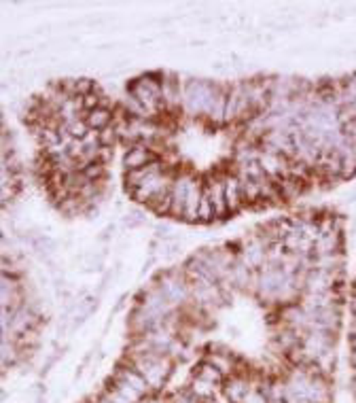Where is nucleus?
Listing matches in <instances>:
<instances>
[{"instance_id":"obj_11","label":"nucleus","mask_w":356,"mask_h":403,"mask_svg":"<svg viewBox=\"0 0 356 403\" xmlns=\"http://www.w3.org/2000/svg\"><path fill=\"white\" fill-rule=\"evenodd\" d=\"M240 179V197H242V204H255L257 199H261V183L253 181L244 175H235Z\"/></svg>"},{"instance_id":"obj_7","label":"nucleus","mask_w":356,"mask_h":403,"mask_svg":"<svg viewBox=\"0 0 356 403\" xmlns=\"http://www.w3.org/2000/svg\"><path fill=\"white\" fill-rule=\"evenodd\" d=\"M223 185H225V202H227V210H229L231 215L240 213V210L244 208L242 197H240V179H237V177H227V179L223 181Z\"/></svg>"},{"instance_id":"obj_5","label":"nucleus","mask_w":356,"mask_h":403,"mask_svg":"<svg viewBox=\"0 0 356 403\" xmlns=\"http://www.w3.org/2000/svg\"><path fill=\"white\" fill-rule=\"evenodd\" d=\"M191 181H193V177L183 175V177H176L172 183L170 195H172V215L174 217H185V202H187Z\"/></svg>"},{"instance_id":"obj_1","label":"nucleus","mask_w":356,"mask_h":403,"mask_svg":"<svg viewBox=\"0 0 356 403\" xmlns=\"http://www.w3.org/2000/svg\"><path fill=\"white\" fill-rule=\"evenodd\" d=\"M217 92H219L217 83L191 79L183 88V108L189 115H208V108H210Z\"/></svg>"},{"instance_id":"obj_4","label":"nucleus","mask_w":356,"mask_h":403,"mask_svg":"<svg viewBox=\"0 0 356 403\" xmlns=\"http://www.w3.org/2000/svg\"><path fill=\"white\" fill-rule=\"evenodd\" d=\"M161 100H164V106L168 108L183 106V85L176 75H170V72L161 75Z\"/></svg>"},{"instance_id":"obj_8","label":"nucleus","mask_w":356,"mask_h":403,"mask_svg":"<svg viewBox=\"0 0 356 403\" xmlns=\"http://www.w3.org/2000/svg\"><path fill=\"white\" fill-rule=\"evenodd\" d=\"M204 191H206V187H201V183L197 179H193L191 187H189V193H187V202H185V219L187 221H197V213H199Z\"/></svg>"},{"instance_id":"obj_10","label":"nucleus","mask_w":356,"mask_h":403,"mask_svg":"<svg viewBox=\"0 0 356 403\" xmlns=\"http://www.w3.org/2000/svg\"><path fill=\"white\" fill-rule=\"evenodd\" d=\"M83 117H85L89 130L102 132V130H106V128L110 126V121H112V112H110V108H106V106H98V108H94V110H87V112L83 115Z\"/></svg>"},{"instance_id":"obj_13","label":"nucleus","mask_w":356,"mask_h":403,"mask_svg":"<svg viewBox=\"0 0 356 403\" xmlns=\"http://www.w3.org/2000/svg\"><path fill=\"white\" fill-rule=\"evenodd\" d=\"M81 172H83L85 179L89 183H100L104 179V175H106V168H104L102 161H94V164H87Z\"/></svg>"},{"instance_id":"obj_2","label":"nucleus","mask_w":356,"mask_h":403,"mask_svg":"<svg viewBox=\"0 0 356 403\" xmlns=\"http://www.w3.org/2000/svg\"><path fill=\"white\" fill-rule=\"evenodd\" d=\"M172 183H174V179L168 175V172H161V175H155L148 181H144L138 189L132 191V195L138 202H144V204H153L155 199H159V197L170 193Z\"/></svg>"},{"instance_id":"obj_14","label":"nucleus","mask_w":356,"mask_h":403,"mask_svg":"<svg viewBox=\"0 0 356 403\" xmlns=\"http://www.w3.org/2000/svg\"><path fill=\"white\" fill-rule=\"evenodd\" d=\"M215 217L217 215H215V208H212V202H210V197H208V193L204 191L201 204H199V213H197V221L208 223V221H212Z\"/></svg>"},{"instance_id":"obj_9","label":"nucleus","mask_w":356,"mask_h":403,"mask_svg":"<svg viewBox=\"0 0 356 403\" xmlns=\"http://www.w3.org/2000/svg\"><path fill=\"white\" fill-rule=\"evenodd\" d=\"M206 193H208V197H210V202H212V208H215L217 217H223V215L229 213L227 210V202H225V185L221 181L212 179L210 183L206 185Z\"/></svg>"},{"instance_id":"obj_6","label":"nucleus","mask_w":356,"mask_h":403,"mask_svg":"<svg viewBox=\"0 0 356 403\" xmlns=\"http://www.w3.org/2000/svg\"><path fill=\"white\" fill-rule=\"evenodd\" d=\"M153 161H157V155H155L151 149H148V147H144V145H134V147L126 153V157H123V166H126L128 172H130V170L144 168V166L153 164Z\"/></svg>"},{"instance_id":"obj_12","label":"nucleus","mask_w":356,"mask_h":403,"mask_svg":"<svg viewBox=\"0 0 356 403\" xmlns=\"http://www.w3.org/2000/svg\"><path fill=\"white\" fill-rule=\"evenodd\" d=\"M350 310H352V327H350V335H352V365H354V369H356V278H354V282H352Z\"/></svg>"},{"instance_id":"obj_3","label":"nucleus","mask_w":356,"mask_h":403,"mask_svg":"<svg viewBox=\"0 0 356 403\" xmlns=\"http://www.w3.org/2000/svg\"><path fill=\"white\" fill-rule=\"evenodd\" d=\"M159 289L164 291V295L172 302V304H181L189 297V284H187V278L178 272H168L164 278H161V284Z\"/></svg>"}]
</instances>
